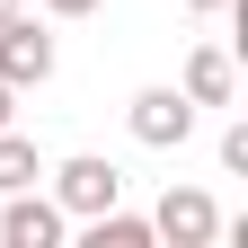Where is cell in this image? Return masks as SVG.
I'll return each mask as SVG.
<instances>
[{"label":"cell","mask_w":248,"mask_h":248,"mask_svg":"<svg viewBox=\"0 0 248 248\" xmlns=\"http://www.w3.org/2000/svg\"><path fill=\"white\" fill-rule=\"evenodd\" d=\"M124 124H133L142 151H186V133H195V98H186V89H142V98L124 107Z\"/></svg>","instance_id":"obj_2"},{"label":"cell","mask_w":248,"mask_h":248,"mask_svg":"<svg viewBox=\"0 0 248 248\" xmlns=\"http://www.w3.org/2000/svg\"><path fill=\"white\" fill-rule=\"evenodd\" d=\"M151 231H160L169 248H213L222 239V204H213L204 186H169L160 213H151Z\"/></svg>","instance_id":"obj_3"},{"label":"cell","mask_w":248,"mask_h":248,"mask_svg":"<svg viewBox=\"0 0 248 248\" xmlns=\"http://www.w3.org/2000/svg\"><path fill=\"white\" fill-rule=\"evenodd\" d=\"M222 169H231V177H248V124H231V133H222Z\"/></svg>","instance_id":"obj_9"},{"label":"cell","mask_w":248,"mask_h":248,"mask_svg":"<svg viewBox=\"0 0 248 248\" xmlns=\"http://www.w3.org/2000/svg\"><path fill=\"white\" fill-rule=\"evenodd\" d=\"M62 231H71V213H62L53 195H36V186L0 195V239H9V248H53Z\"/></svg>","instance_id":"obj_5"},{"label":"cell","mask_w":248,"mask_h":248,"mask_svg":"<svg viewBox=\"0 0 248 248\" xmlns=\"http://www.w3.org/2000/svg\"><path fill=\"white\" fill-rule=\"evenodd\" d=\"M80 239H89V248H160V231H151V213H124V204L89 213V222H80Z\"/></svg>","instance_id":"obj_7"},{"label":"cell","mask_w":248,"mask_h":248,"mask_svg":"<svg viewBox=\"0 0 248 248\" xmlns=\"http://www.w3.org/2000/svg\"><path fill=\"white\" fill-rule=\"evenodd\" d=\"M0 124H18V89L9 80H0Z\"/></svg>","instance_id":"obj_12"},{"label":"cell","mask_w":248,"mask_h":248,"mask_svg":"<svg viewBox=\"0 0 248 248\" xmlns=\"http://www.w3.org/2000/svg\"><path fill=\"white\" fill-rule=\"evenodd\" d=\"M45 177V151L18 133V124H0V195H18V186H36Z\"/></svg>","instance_id":"obj_8"},{"label":"cell","mask_w":248,"mask_h":248,"mask_svg":"<svg viewBox=\"0 0 248 248\" xmlns=\"http://www.w3.org/2000/svg\"><path fill=\"white\" fill-rule=\"evenodd\" d=\"M0 80H9L18 98H27V89H45V80H53V36H45V27L27 18V9H18L9 27H0Z\"/></svg>","instance_id":"obj_4"},{"label":"cell","mask_w":248,"mask_h":248,"mask_svg":"<svg viewBox=\"0 0 248 248\" xmlns=\"http://www.w3.org/2000/svg\"><path fill=\"white\" fill-rule=\"evenodd\" d=\"M177 89H186L195 107H231V98H239V62H231L222 45H195V53H186V80H177Z\"/></svg>","instance_id":"obj_6"},{"label":"cell","mask_w":248,"mask_h":248,"mask_svg":"<svg viewBox=\"0 0 248 248\" xmlns=\"http://www.w3.org/2000/svg\"><path fill=\"white\" fill-rule=\"evenodd\" d=\"M45 177H53V204L71 213V222H89V213L124 204V169L98 160V151H80V160H62V169H45Z\"/></svg>","instance_id":"obj_1"},{"label":"cell","mask_w":248,"mask_h":248,"mask_svg":"<svg viewBox=\"0 0 248 248\" xmlns=\"http://www.w3.org/2000/svg\"><path fill=\"white\" fill-rule=\"evenodd\" d=\"M186 18H222V9H239V0H177Z\"/></svg>","instance_id":"obj_10"},{"label":"cell","mask_w":248,"mask_h":248,"mask_svg":"<svg viewBox=\"0 0 248 248\" xmlns=\"http://www.w3.org/2000/svg\"><path fill=\"white\" fill-rule=\"evenodd\" d=\"M18 9H27V0H0V27H9V18H18Z\"/></svg>","instance_id":"obj_13"},{"label":"cell","mask_w":248,"mask_h":248,"mask_svg":"<svg viewBox=\"0 0 248 248\" xmlns=\"http://www.w3.org/2000/svg\"><path fill=\"white\" fill-rule=\"evenodd\" d=\"M45 9H53V18H89L98 0H45Z\"/></svg>","instance_id":"obj_11"}]
</instances>
